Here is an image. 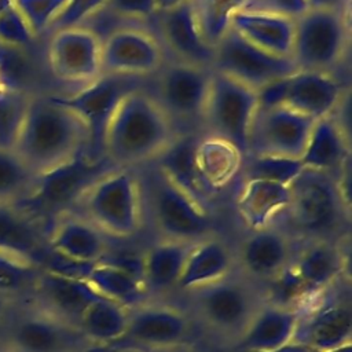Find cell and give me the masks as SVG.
<instances>
[{"label": "cell", "instance_id": "obj_1", "mask_svg": "<svg viewBox=\"0 0 352 352\" xmlns=\"http://www.w3.org/2000/svg\"><path fill=\"white\" fill-rule=\"evenodd\" d=\"M180 132L155 98L140 87L118 103L107 125L103 155L120 168L154 164L177 139Z\"/></svg>", "mask_w": 352, "mask_h": 352}, {"label": "cell", "instance_id": "obj_2", "mask_svg": "<svg viewBox=\"0 0 352 352\" xmlns=\"http://www.w3.org/2000/svg\"><path fill=\"white\" fill-rule=\"evenodd\" d=\"M88 147V129L81 118L52 95L33 94L14 151L34 173L54 169Z\"/></svg>", "mask_w": 352, "mask_h": 352}, {"label": "cell", "instance_id": "obj_3", "mask_svg": "<svg viewBox=\"0 0 352 352\" xmlns=\"http://www.w3.org/2000/svg\"><path fill=\"white\" fill-rule=\"evenodd\" d=\"M143 199L136 169L114 166L87 188L72 212L89 220L106 236L129 238L140 228Z\"/></svg>", "mask_w": 352, "mask_h": 352}, {"label": "cell", "instance_id": "obj_4", "mask_svg": "<svg viewBox=\"0 0 352 352\" xmlns=\"http://www.w3.org/2000/svg\"><path fill=\"white\" fill-rule=\"evenodd\" d=\"M114 168L106 158L94 160L81 151L73 160L36 176L34 186L21 205L37 221L55 220L72 212L87 188Z\"/></svg>", "mask_w": 352, "mask_h": 352}, {"label": "cell", "instance_id": "obj_5", "mask_svg": "<svg viewBox=\"0 0 352 352\" xmlns=\"http://www.w3.org/2000/svg\"><path fill=\"white\" fill-rule=\"evenodd\" d=\"M143 195H146L153 221L165 239L198 242L210 235L209 209L199 205L177 187L157 165H147Z\"/></svg>", "mask_w": 352, "mask_h": 352}, {"label": "cell", "instance_id": "obj_6", "mask_svg": "<svg viewBox=\"0 0 352 352\" xmlns=\"http://www.w3.org/2000/svg\"><path fill=\"white\" fill-rule=\"evenodd\" d=\"M349 15L307 8L294 16L292 55L297 70L329 73L341 63L349 47Z\"/></svg>", "mask_w": 352, "mask_h": 352}, {"label": "cell", "instance_id": "obj_7", "mask_svg": "<svg viewBox=\"0 0 352 352\" xmlns=\"http://www.w3.org/2000/svg\"><path fill=\"white\" fill-rule=\"evenodd\" d=\"M258 109V94L252 87L219 72L212 78L201 125L204 133L231 142L248 154V139Z\"/></svg>", "mask_w": 352, "mask_h": 352}, {"label": "cell", "instance_id": "obj_8", "mask_svg": "<svg viewBox=\"0 0 352 352\" xmlns=\"http://www.w3.org/2000/svg\"><path fill=\"white\" fill-rule=\"evenodd\" d=\"M290 199L282 216L292 227L308 235L324 234L342 217L351 216L344 208L331 175L304 168L289 184Z\"/></svg>", "mask_w": 352, "mask_h": 352}, {"label": "cell", "instance_id": "obj_9", "mask_svg": "<svg viewBox=\"0 0 352 352\" xmlns=\"http://www.w3.org/2000/svg\"><path fill=\"white\" fill-rule=\"evenodd\" d=\"M345 89L329 73L296 70L257 91L260 107L283 106L319 120L330 116Z\"/></svg>", "mask_w": 352, "mask_h": 352}, {"label": "cell", "instance_id": "obj_10", "mask_svg": "<svg viewBox=\"0 0 352 352\" xmlns=\"http://www.w3.org/2000/svg\"><path fill=\"white\" fill-rule=\"evenodd\" d=\"M155 74V89L151 95L176 128L183 132L182 125L195 122L201 125L212 69L172 59L165 60Z\"/></svg>", "mask_w": 352, "mask_h": 352}, {"label": "cell", "instance_id": "obj_11", "mask_svg": "<svg viewBox=\"0 0 352 352\" xmlns=\"http://www.w3.org/2000/svg\"><path fill=\"white\" fill-rule=\"evenodd\" d=\"M138 78L102 74L72 95H52L56 102L74 111L88 129L87 154L103 158V140L107 125L121 99L138 88Z\"/></svg>", "mask_w": 352, "mask_h": 352}, {"label": "cell", "instance_id": "obj_12", "mask_svg": "<svg viewBox=\"0 0 352 352\" xmlns=\"http://www.w3.org/2000/svg\"><path fill=\"white\" fill-rule=\"evenodd\" d=\"M212 70L258 91L270 82L294 73L297 67L292 58L270 54L230 28L214 47Z\"/></svg>", "mask_w": 352, "mask_h": 352}, {"label": "cell", "instance_id": "obj_13", "mask_svg": "<svg viewBox=\"0 0 352 352\" xmlns=\"http://www.w3.org/2000/svg\"><path fill=\"white\" fill-rule=\"evenodd\" d=\"M102 37L84 25L52 30L47 45L51 74L66 84L81 87L102 76Z\"/></svg>", "mask_w": 352, "mask_h": 352}, {"label": "cell", "instance_id": "obj_14", "mask_svg": "<svg viewBox=\"0 0 352 352\" xmlns=\"http://www.w3.org/2000/svg\"><path fill=\"white\" fill-rule=\"evenodd\" d=\"M165 62V50L151 32L118 26L102 37V74L142 78L155 74Z\"/></svg>", "mask_w": 352, "mask_h": 352}, {"label": "cell", "instance_id": "obj_15", "mask_svg": "<svg viewBox=\"0 0 352 352\" xmlns=\"http://www.w3.org/2000/svg\"><path fill=\"white\" fill-rule=\"evenodd\" d=\"M315 121L283 106H258L250 126L246 155L300 160Z\"/></svg>", "mask_w": 352, "mask_h": 352}, {"label": "cell", "instance_id": "obj_16", "mask_svg": "<svg viewBox=\"0 0 352 352\" xmlns=\"http://www.w3.org/2000/svg\"><path fill=\"white\" fill-rule=\"evenodd\" d=\"M50 250L67 263L69 271H87L107 256V236L76 212L58 216L50 228Z\"/></svg>", "mask_w": 352, "mask_h": 352}, {"label": "cell", "instance_id": "obj_17", "mask_svg": "<svg viewBox=\"0 0 352 352\" xmlns=\"http://www.w3.org/2000/svg\"><path fill=\"white\" fill-rule=\"evenodd\" d=\"M160 32V43L172 59L212 69L214 47L209 45L199 30L192 0L158 11L154 16Z\"/></svg>", "mask_w": 352, "mask_h": 352}, {"label": "cell", "instance_id": "obj_18", "mask_svg": "<svg viewBox=\"0 0 352 352\" xmlns=\"http://www.w3.org/2000/svg\"><path fill=\"white\" fill-rule=\"evenodd\" d=\"M204 319L221 331H241L257 309L248 287L228 276L195 290Z\"/></svg>", "mask_w": 352, "mask_h": 352}, {"label": "cell", "instance_id": "obj_19", "mask_svg": "<svg viewBox=\"0 0 352 352\" xmlns=\"http://www.w3.org/2000/svg\"><path fill=\"white\" fill-rule=\"evenodd\" d=\"M190 333V320L179 309L168 305L140 304L129 311V322L122 341L153 351L179 346Z\"/></svg>", "mask_w": 352, "mask_h": 352}, {"label": "cell", "instance_id": "obj_20", "mask_svg": "<svg viewBox=\"0 0 352 352\" xmlns=\"http://www.w3.org/2000/svg\"><path fill=\"white\" fill-rule=\"evenodd\" d=\"M44 312L76 327L87 307L99 296L85 278L47 270L34 285Z\"/></svg>", "mask_w": 352, "mask_h": 352}, {"label": "cell", "instance_id": "obj_21", "mask_svg": "<svg viewBox=\"0 0 352 352\" xmlns=\"http://www.w3.org/2000/svg\"><path fill=\"white\" fill-rule=\"evenodd\" d=\"M78 340V330L47 312L21 316L8 336L11 352H69Z\"/></svg>", "mask_w": 352, "mask_h": 352}, {"label": "cell", "instance_id": "obj_22", "mask_svg": "<svg viewBox=\"0 0 352 352\" xmlns=\"http://www.w3.org/2000/svg\"><path fill=\"white\" fill-rule=\"evenodd\" d=\"M301 312L297 308L264 304L257 308L239 334L238 348L253 352H278L294 341Z\"/></svg>", "mask_w": 352, "mask_h": 352}, {"label": "cell", "instance_id": "obj_23", "mask_svg": "<svg viewBox=\"0 0 352 352\" xmlns=\"http://www.w3.org/2000/svg\"><path fill=\"white\" fill-rule=\"evenodd\" d=\"M352 338V309L348 304L331 300L320 304L307 318H300L294 341L314 352L349 344Z\"/></svg>", "mask_w": 352, "mask_h": 352}, {"label": "cell", "instance_id": "obj_24", "mask_svg": "<svg viewBox=\"0 0 352 352\" xmlns=\"http://www.w3.org/2000/svg\"><path fill=\"white\" fill-rule=\"evenodd\" d=\"M293 254L287 234L271 224L252 230L241 245L239 261L248 274L268 280L287 267Z\"/></svg>", "mask_w": 352, "mask_h": 352}, {"label": "cell", "instance_id": "obj_25", "mask_svg": "<svg viewBox=\"0 0 352 352\" xmlns=\"http://www.w3.org/2000/svg\"><path fill=\"white\" fill-rule=\"evenodd\" d=\"M245 155L231 142L198 133L194 146V162L206 188L216 194L230 186L241 173Z\"/></svg>", "mask_w": 352, "mask_h": 352}, {"label": "cell", "instance_id": "obj_26", "mask_svg": "<svg viewBox=\"0 0 352 352\" xmlns=\"http://www.w3.org/2000/svg\"><path fill=\"white\" fill-rule=\"evenodd\" d=\"M231 29L256 47L278 55L290 58L294 37V16L242 10L231 19Z\"/></svg>", "mask_w": 352, "mask_h": 352}, {"label": "cell", "instance_id": "obj_27", "mask_svg": "<svg viewBox=\"0 0 352 352\" xmlns=\"http://www.w3.org/2000/svg\"><path fill=\"white\" fill-rule=\"evenodd\" d=\"M290 199L289 186L249 179L242 180L236 195V210L250 230L268 227L283 214Z\"/></svg>", "mask_w": 352, "mask_h": 352}, {"label": "cell", "instance_id": "obj_28", "mask_svg": "<svg viewBox=\"0 0 352 352\" xmlns=\"http://www.w3.org/2000/svg\"><path fill=\"white\" fill-rule=\"evenodd\" d=\"M349 158L351 135L331 116L316 120L300 158L302 166L333 176Z\"/></svg>", "mask_w": 352, "mask_h": 352}, {"label": "cell", "instance_id": "obj_29", "mask_svg": "<svg viewBox=\"0 0 352 352\" xmlns=\"http://www.w3.org/2000/svg\"><path fill=\"white\" fill-rule=\"evenodd\" d=\"M231 268L230 249L223 241L209 235L191 245L176 289L195 292L228 276Z\"/></svg>", "mask_w": 352, "mask_h": 352}, {"label": "cell", "instance_id": "obj_30", "mask_svg": "<svg viewBox=\"0 0 352 352\" xmlns=\"http://www.w3.org/2000/svg\"><path fill=\"white\" fill-rule=\"evenodd\" d=\"M198 133L184 132L177 136L172 146L154 162L177 187L188 194L204 208L209 209L213 195L201 180L194 162V146Z\"/></svg>", "mask_w": 352, "mask_h": 352}, {"label": "cell", "instance_id": "obj_31", "mask_svg": "<svg viewBox=\"0 0 352 352\" xmlns=\"http://www.w3.org/2000/svg\"><path fill=\"white\" fill-rule=\"evenodd\" d=\"M85 280L100 297L116 301L129 309L140 305L147 292L138 274L106 257L89 267Z\"/></svg>", "mask_w": 352, "mask_h": 352}, {"label": "cell", "instance_id": "obj_32", "mask_svg": "<svg viewBox=\"0 0 352 352\" xmlns=\"http://www.w3.org/2000/svg\"><path fill=\"white\" fill-rule=\"evenodd\" d=\"M192 243L164 238L143 253L142 279L146 290L176 289Z\"/></svg>", "mask_w": 352, "mask_h": 352}, {"label": "cell", "instance_id": "obj_33", "mask_svg": "<svg viewBox=\"0 0 352 352\" xmlns=\"http://www.w3.org/2000/svg\"><path fill=\"white\" fill-rule=\"evenodd\" d=\"M292 268L315 296L330 287L342 271L338 249L320 238L293 254Z\"/></svg>", "mask_w": 352, "mask_h": 352}, {"label": "cell", "instance_id": "obj_34", "mask_svg": "<svg viewBox=\"0 0 352 352\" xmlns=\"http://www.w3.org/2000/svg\"><path fill=\"white\" fill-rule=\"evenodd\" d=\"M129 308L98 296L80 316L76 329L95 345L121 342L129 322Z\"/></svg>", "mask_w": 352, "mask_h": 352}, {"label": "cell", "instance_id": "obj_35", "mask_svg": "<svg viewBox=\"0 0 352 352\" xmlns=\"http://www.w3.org/2000/svg\"><path fill=\"white\" fill-rule=\"evenodd\" d=\"M41 246L40 221L18 204H0V252L33 261Z\"/></svg>", "mask_w": 352, "mask_h": 352}, {"label": "cell", "instance_id": "obj_36", "mask_svg": "<svg viewBox=\"0 0 352 352\" xmlns=\"http://www.w3.org/2000/svg\"><path fill=\"white\" fill-rule=\"evenodd\" d=\"M38 72L29 48L0 44V88L37 94Z\"/></svg>", "mask_w": 352, "mask_h": 352}, {"label": "cell", "instance_id": "obj_37", "mask_svg": "<svg viewBox=\"0 0 352 352\" xmlns=\"http://www.w3.org/2000/svg\"><path fill=\"white\" fill-rule=\"evenodd\" d=\"M249 0H192L204 40L216 47L231 26L232 16L245 10Z\"/></svg>", "mask_w": 352, "mask_h": 352}, {"label": "cell", "instance_id": "obj_38", "mask_svg": "<svg viewBox=\"0 0 352 352\" xmlns=\"http://www.w3.org/2000/svg\"><path fill=\"white\" fill-rule=\"evenodd\" d=\"M36 176L11 148H0V204H21L32 191Z\"/></svg>", "mask_w": 352, "mask_h": 352}, {"label": "cell", "instance_id": "obj_39", "mask_svg": "<svg viewBox=\"0 0 352 352\" xmlns=\"http://www.w3.org/2000/svg\"><path fill=\"white\" fill-rule=\"evenodd\" d=\"M304 169L300 160L275 155H246L241 169V179L270 180L289 186Z\"/></svg>", "mask_w": 352, "mask_h": 352}, {"label": "cell", "instance_id": "obj_40", "mask_svg": "<svg viewBox=\"0 0 352 352\" xmlns=\"http://www.w3.org/2000/svg\"><path fill=\"white\" fill-rule=\"evenodd\" d=\"M32 95L0 88V148H14Z\"/></svg>", "mask_w": 352, "mask_h": 352}, {"label": "cell", "instance_id": "obj_41", "mask_svg": "<svg viewBox=\"0 0 352 352\" xmlns=\"http://www.w3.org/2000/svg\"><path fill=\"white\" fill-rule=\"evenodd\" d=\"M267 302L278 307L297 308L300 309L301 304L314 294L298 278V275L292 268L290 263L280 272L267 280Z\"/></svg>", "mask_w": 352, "mask_h": 352}, {"label": "cell", "instance_id": "obj_42", "mask_svg": "<svg viewBox=\"0 0 352 352\" xmlns=\"http://www.w3.org/2000/svg\"><path fill=\"white\" fill-rule=\"evenodd\" d=\"M38 272L33 261L12 254L0 252V294L14 296L34 287Z\"/></svg>", "mask_w": 352, "mask_h": 352}, {"label": "cell", "instance_id": "obj_43", "mask_svg": "<svg viewBox=\"0 0 352 352\" xmlns=\"http://www.w3.org/2000/svg\"><path fill=\"white\" fill-rule=\"evenodd\" d=\"M69 0H14V7L26 21L32 34L38 37L51 29Z\"/></svg>", "mask_w": 352, "mask_h": 352}, {"label": "cell", "instance_id": "obj_44", "mask_svg": "<svg viewBox=\"0 0 352 352\" xmlns=\"http://www.w3.org/2000/svg\"><path fill=\"white\" fill-rule=\"evenodd\" d=\"M34 38L26 21L15 7L0 14V44L30 48Z\"/></svg>", "mask_w": 352, "mask_h": 352}, {"label": "cell", "instance_id": "obj_45", "mask_svg": "<svg viewBox=\"0 0 352 352\" xmlns=\"http://www.w3.org/2000/svg\"><path fill=\"white\" fill-rule=\"evenodd\" d=\"M107 0H69L62 12L54 21L51 29H62L84 25V22L106 8Z\"/></svg>", "mask_w": 352, "mask_h": 352}, {"label": "cell", "instance_id": "obj_46", "mask_svg": "<svg viewBox=\"0 0 352 352\" xmlns=\"http://www.w3.org/2000/svg\"><path fill=\"white\" fill-rule=\"evenodd\" d=\"M106 8L128 19H150L158 12L155 0H107Z\"/></svg>", "mask_w": 352, "mask_h": 352}, {"label": "cell", "instance_id": "obj_47", "mask_svg": "<svg viewBox=\"0 0 352 352\" xmlns=\"http://www.w3.org/2000/svg\"><path fill=\"white\" fill-rule=\"evenodd\" d=\"M245 10L276 12L289 16H297L307 10L304 0H249Z\"/></svg>", "mask_w": 352, "mask_h": 352}, {"label": "cell", "instance_id": "obj_48", "mask_svg": "<svg viewBox=\"0 0 352 352\" xmlns=\"http://www.w3.org/2000/svg\"><path fill=\"white\" fill-rule=\"evenodd\" d=\"M352 158L346 160L341 168L333 175L336 190L338 192V197L346 209L348 213H351V202H352Z\"/></svg>", "mask_w": 352, "mask_h": 352}, {"label": "cell", "instance_id": "obj_49", "mask_svg": "<svg viewBox=\"0 0 352 352\" xmlns=\"http://www.w3.org/2000/svg\"><path fill=\"white\" fill-rule=\"evenodd\" d=\"M307 8L351 14V0H304Z\"/></svg>", "mask_w": 352, "mask_h": 352}, {"label": "cell", "instance_id": "obj_50", "mask_svg": "<svg viewBox=\"0 0 352 352\" xmlns=\"http://www.w3.org/2000/svg\"><path fill=\"white\" fill-rule=\"evenodd\" d=\"M278 352H314V351L309 349L308 346H305V345L297 342V341H293V342H290L289 345H286L285 348L279 349Z\"/></svg>", "mask_w": 352, "mask_h": 352}, {"label": "cell", "instance_id": "obj_51", "mask_svg": "<svg viewBox=\"0 0 352 352\" xmlns=\"http://www.w3.org/2000/svg\"><path fill=\"white\" fill-rule=\"evenodd\" d=\"M183 1H186V0H155V6H157L158 11H164V10H168L170 7L180 4Z\"/></svg>", "mask_w": 352, "mask_h": 352}, {"label": "cell", "instance_id": "obj_52", "mask_svg": "<svg viewBox=\"0 0 352 352\" xmlns=\"http://www.w3.org/2000/svg\"><path fill=\"white\" fill-rule=\"evenodd\" d=\"M14 7V0H0V14Z\"/></svg>", "mask_w": 352, "mask_h": 352}, {"label": "cell", "instance_id": "obj_53", "mask_svg": "<svg viewBox=\"0 0 352 352\" xmlns=\"http://www.w3.org/2000/svg\"><path fill=\"white\" fill-rule=\"evenodd\" d=\"M327 352H352V342L345 344V345L338 346V348H334V349H330Z\"/></svg>", "mask_w": 352, "mask_h": 352}, {"label": "cell", "instance_id": "obj_54", "mask_svg": "<svg viewBox=\"0 0 352 352\" xmlns=\"http://www.w3.org/2000/svg\"><path fill=\"white\" fill-rule=\"evenodd\" d=\"M154 352H187L182 348V345L179 346H170V348H162V349H155Z\"/></svg>", "mask_w": 352, "mask_h": 352}, {"label": "cell", "instance_id": "obj_55", "mask_svg": "<svg viewBox=\"0 0 352 352\" xmlns=\"http://www.w3.org/2000/svg\"><path fill=\"white\" fill-rule=\"evenodd\" d=\"M239 352H253V351H243V349H239Z\"/></svg>", "mask_w": 352, "mask_h": 352}, {"label": "cell", "instance_id": "obj_56", "mask_svg": "<svg viewBox=\"0 0 352 352\" xmlns=\"http://www.w3.org/2000/svg\"><path fill=\"white\" fill-rule=\"evenodd\" d=\"M0 352H6V351H0Z\"/></svg>", "mask_w": 352, "mask_h": 352}, {"label": "cell", "instance_id": "obj_57", "mask_svg": "<svg viewBox=\"0 0 352 352\" xmlns=\"http://www.w3.org/2000/svg\"><path fill=\"white\" fill-rule=\"evenodd\" d=\"M187 352H188V351H187Z\"/></svg>", "mask_w": 352, "mask_h": 352}]
</instances>
